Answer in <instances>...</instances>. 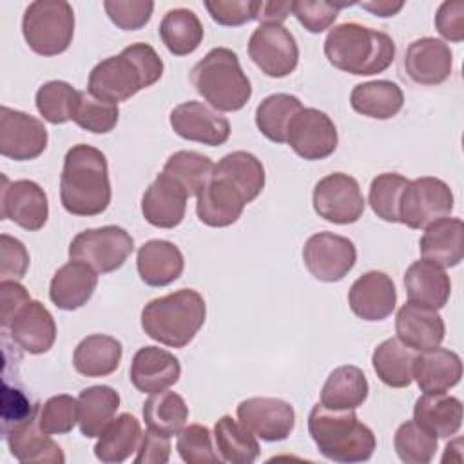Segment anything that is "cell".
Here are the masks:
<instances>
[{
	"label": "cell",
	"instance_id": "cell-55",
	"mask_svg": "<svg viewBox=\"0 0 464 464\" xmlns=\"http://www.w3.org/2000/svg\"><path fill=\"white\" fill-rule=\"evenodd\" d=\"M435 27L439 34L450 42L464 40V2L448 0L442 2L435 14Z\"/></svg>",
	"mask_w": 464,
	"mask_h": 464
},
{
	"label": "cell",
	"instance_id": "cell-48",
	"mask_svg": "<svg viewBox=\"0 0 464 464\" xmlns=\"http://www.w3.org/2000/svg\"><path fill=\"white\" fill-rule=\"evenodd\" d=\"M78 424V399L67 393L53 395L38 411V426L47 435L69 433Z\"/></svg>",
	"mask_w": 464,
	"mask_h": 464
},
{
	"label": "cell",
	"instance_id": "cell-42",
	"mask_svg": "<svg viewBox=\"0 0 464 464\" xmlns=\"http://www.w3.org/2000/svg\"><path fill=\"white\" fill-rule=\"evenodd\" d=\"M212 174L232 181L243 192L248 203L254 201L265 187V167L261 160L246 150H234L225 154L214 165Z\"/></svg>",
	"mask_w": 464,
	"mask_h": 464
},
{
	"label": "cell",
	"instance_id": "cell-37",
	"mask_svg": "<svg viewBox=\"0 0 464 464\" xmlns=\"http://www.w3.org/2000/svg\"><path fill=\"white\" fill-rule=\"evenodd\" d=\"M415 350L397 337L384 339L372 353V366L381 382L390 388H406L411 384Z\"/></svg>",
	"mask_w": 464,
	"mask_h": 464
},
{
	"label": "cell",
	"instance_id": "cell-18",
	"mask_svg": "<svg viewBox=\"0 0 464 464\" xmlns=\"http://www.w3.org/2000/svg\"><path fill=\"white\" fill-rule=\"evenodd\" d=\"M453 69L450 45L433 36L413 40L404 53V71L419 85H439L446 82Z\"/></svg>",
	"mask_w": 464,
	"mask_h": 464
},
{
	"label": "cell",
	"instance_id": "cell-30",
	"mask_svg": "<svg viewBox=\"0 0 464 464\" xmlns=\"http://www.w3.org/2000/svg\"><path fill=\"white\" fill-rule=\"evenodd\" d=\"M404 288L410 301L440 310L450 299L451 281L442 266L419 259L406 268Z\"/></svg>",
	"mask_w": 464,
	"mask_h": 464
},
{
	"label": "cell",
	"instance_id": "cell-6",
	"mask_svg": "<svg viewBox=\"0 0 464 464\" xmlns=\"http://www.w3.org/2000/svg\"><path fill=\"white\" fill-rule=\"evenodd\" d=\"M190 82L199 96L216 111H241L252 96V85L237 54L228 47L210 49L190 71Z\"/></svg>",
	"mask_w": 464,
	"mask_h": 464
},
{
	"label": "cell",
	"instance_id": "cell-44",
	"mask_svg": "<svg viewBox=\"0 0 464 464\" xmlns=\"http://www.w3.org/2000/svg\"><path fill=\"white\" fill-rule=\"evenodd\" d=\"M80 91L63 80H51L38 87L34 103L45 121L53 125L67 123L74 118Z\"/></svg>",
	"mask_w": 464,
	"mask_h": 464
},
{
	"label": "cell",
	"instance_id": "cell-41",
	"mask_svg": "<svg viewBox=\"0 0 464 464\" xmlns=\"http://www.w3.org/2000/svg\"><path fill=\"white\" fill-rule=\"evenodd\" d=\"M214 440L216 451L225 462L252 464L259 457L257 437L230 415H223L216 420Z\"/></svg>",
	"mask_w": 464,
	"mask_h": 464
},
{
	"label": "cell",
	"instance_id": "cell-24",
	"mask_svg": "<svg viewBox=\"0 0 464 464\" xmlns=\"http://www.w3.org/2000/svg\"><path fill=\"white\" fill-rule=\"evenodd\" d=\"M395 332L399 341L420 352L439 346L444 339L446 326L437 310L408 301L395 315Z\"/></svg>",
	"mask_w": 464,
	"mask_h": 464
},
{
	"label": "cell",
	"instance_id": "cell-56",
	"mask_svg": "<svg viewBox=\"0 0 464 464\" xmlns=\"http://www.w3.org/2000/svg\"><path fill=\"white\" fill-rule=\"evenodd\" d=\"M170 437L147 430L136 450V464H165L170 457Z\"/></svg>",
	"mask_w": 464,
	"mask_h": 464
},
{
	"label": "cell",
	"instance_id": "cell-5",
	"mask_svg": "<svg viewBox=\"0 0 464 464\" xmlns=\"http://www.w3.org/2000/svg\"><path fill=\"white\" fill-rule=\"evenodd\" d=\"M207 317L203 295L194 288H181L149 301L141 310L143 332L170 348L187 346Z\"/></svg>",
	"mask_w": 464,
	"mask_h": 464
},
{
	"label": "cell",
	"instance_id": "cell-11",
	"mask_svg": "<svg viewBox=\"0 0 464 464\" xmlns=\"http://www.w3.org/2000/svg\"><path fill=\"white\" fill-rule=\"evenodd\" d=\"M312 203L319 218L335 225L359 221L366 205L357 179L344 172H332L321 178L314 187Z\"/></svg>",
	"mask_w": 464,
	"mask_h": 464
},
{
	"label": "cell",
	"instance_id": "cell-39",
	"mask_svg": "<svg viewBox=\"0 0 464 464\" xmlns=\"http://www.w3.org/2000/svg\"><path fill=\"white\" fill-rule=\"evenodd\" d=\"M303 111L297 96L288 92H276L266 96L256 109V125L259 132L274 141L285 143L292 120Z\"/></svg>",
	"mask_w": 464,
	"mask_h": 464
},
{
	"label": "cell",
	"instance_id": "cell-20",
	"mask_svg": "<svg viewBox=\"0 0 464 464\" xmlns=\"http://www.w3.org/2000/svg\"><path fill=\"white\" fill-rule=\"evenodd\" d=\"M348 304L362 321L386 319L397 304V290L392 277L381 270L364 272L350 286Z\"/></svg>",
	"mask_w": 464,
	"mask_h": 464
},
{
	"label": "cell",
	"instance_id": "cell-28",
	"mask_svg": "<svg viewBox=\"0 0 464 464\" xmlns=\"http://www.w3.org/2000/svg\"><path fill=\"white\" fill-rule=\"evenodd\" d=\"M140 279L149 286H167L174 283L185 266L181 250L167 239L143 243L136 256Z\"/></svg>",
	"mask_w": 464,
	"mask_h": 464
},
{
	"label": "cell",
	"instance_id": "cell-40",
	"mask_svg": "<svg viewBox=\"0 0 464 464\" xmlns=\"http://www.w3.org/2000/svg\"><path fill=\"white\" fill-rule=\"evenodd\" d=\"M188 419V406L185 399L176 392H156L143 402V420L147 430L160 435H178Z\"/></svg>",
	"mask_w": 464,
	"mask_h": 464
},
{
	"label": "cell",
	"instance_id": "cell-53",
	"mask_svg": "<svg viewBox=\"0 0 464 464\" xmlns=\"http://www.w3.org/2000/svg\"><path fill=\"white\" fill-rule=\"evenodd\" d=\"M40 411V404L31 402L29 397L14 386H9L4 381L2 388V433L9 428L22 424L29 419H34Z\"/></svg>",
	"mask_w": 464,
	"mask_h": 464
},
{
	"label": "cell",
	"instance_id": "cell-3",
	"mask_svg": "<svg viewBox=\"0 0 464 464\" xmlns=\"http://www.w3.org/2000/svg\"><path fill=\"white\" fill-rule=\"evenodd\" d=\"M324 56L344 72L372 76L384 72L395 58V42L390 34L357 22L339 24L324 38Z\"/></svg>",
	"mask_w": 464,
	"mask_h": 464
},
{
	"label": "cell",
	"instance_id": "cell-4",
	"mask_svg": "<svg viewBox=\"0 0 464 464\" xmlns=\"http://www.w3.org/2000/svg\"><path fill=\"white\" fill-rule=\"evenodd\" d=\"M308 433L323 457L343 464L372 459L377 446L372 428L353 410H332L321 402L310 410Z\"/></svg>",
	"mask_w": 464,
	"mask_h": 464
},
{
	"label": "cell",
	"instance_id": "cell-32",
	"mask_svg": "<svg viewBox=\"0 0 464 464\" xmlns=\"http://www.w3.org/2000/svg\"><path fill=\"white\" fill-rule=\"evenodd\" d=\"M121 343L105 334H92L82 339L72 353V366L83 377L111 375L121 361Z\"/></svg>",
	"mask_w": 464,
	"mask_h": 464
},
{
	"label": "cell",
	"instance_id": "cell-17",
	"mask_svg": "<svg viewBox=\"0 0 464 464\" xmlns=\"http://www.w3.org/2000/svg\"><path fill=\"white\" fill-rule=\"evenodd\" d=\"M169 120L179 138L208 147L223 145L230 136L228 120L201 102L188 100L176 105Z\"/></svg>",
	"mask_w": 464,
	"mask_h": 464
},
{
	"label": "cell",
	"instance_id": "cell-2",
	"mask_svg": "<svg viewBox=\"0 0 464 464\" xmlns=\"http://www.w3.org/2000/svg\"><path fill=\"white\" fill-rule=\"evenodd\" d=\"M163 74V60L149 44L136 42L96 63L89 74L87 91L105 102H127L141 89L154 85Z\"/></svg>",
	"mask_w": 464,
	"mask_h": 464
},
{
	"label": "cell",
	"instance_id": "cell-59",
	"mask_svg": "<svg viewBox=\"0 0 464 464\" xmlns=\"http://www.w3.org/2000/svg\"><path fill=\"white\" fill-rule=\"evenodd\" d=\"M357 5L370 11L375 16L388 18V16H395L404 7V2H401V0H366V2H357Z\"/></svg>",
	"mask_w": 464,
	"mask_h": 464
},
{
	"label": "cell",
	"instance_id": "cell-50",
	"mask_svg": "<svg viewBox=\"0 0 464 464\" xmlns=\"http://www.w3.org/2000/svg\"><path fill=\"white\" fill-rule=\"evenodd\" d=\"M357 2H328V0H294L292 14L299 20V24L314 34H319L332 27L339 11L348 5H355Z\"/></svg>",
	"mask_w": 464,
	"mask_h": 464
},
{
	"label": "cell",
	"instance_id": "cell-47",
	"mask_svg": "<svg viewBox=\"0 0 464 464\" xmlns=\"http://www.w3.org/2000/svg\"><path fill=\"white\" fill-rule=\"evenodd\" d=\"M120 109L116 103L100 100L89 91H80L78 107L72 118L78 127L94 134H107L116 127Z\"/></svg>",
	"mask_w": 464,
	"mask_h": 464
},
{
	"label": "cell",
	"instance_id": "cell-33",
	"mask_svg": "<svg viewBox=\"0 0 464 464\" xmlns=\"http://www.w3.org/2000/svg\"><path fill=\"white\" fill-rule=\"evenodd\" d=\"M350 105L355 112L373 118L390 120L404 105L402 89L392 80H373L357 83L350 92Z\"/></svg>",
	"mask_w": 464,
	"mask_h": 464
},
{
	"label": "cell",
	"instance_id": "cell-13",
	"mask_svg": "<svg viewBox=\"0 0 464 464\" xmlns=\"http://www.w3.org/2000/svg\"><path fill=\"white\" fill-rule=\"evenodd\" d=\"M47 129L42 120L5 105L0 107V154L14 161L38 158L47 147Z\"/></svg>",
	"mask_w": 464,
	"mask_h": 464
},
{
	"label": "cell",
	"instance_id": "cell-1",
	"mask_svg": "<svg viewBox=\"0 0 464 464\" xmlns=\"http://www.w3.org/2000/svg\"><path fill=\"white\" fill-rule=\"evenodd\" d=\"M109 165L105 154L87 143L72 145L63 158L60 199L72 216H98L111 203Z\"/></svg>",
	"mask_w": 464,
	"mask_h": 464
},
{
	"label": "cell",
	"instance_id": "cell-54",
	"mask_svg": "<svg viewBox=\"0 0 464 464\" xmlns=\"http://www.w3.org/2000/svg\"><path fill=\"white\" fill-rule=\"evenodd\" d=\"M29 266V252L25 245L9 236H0V277L2 281H18L25 276Z\"/></svg>",
	"mask_w": 464,
	"mask_h": 464
},
{
	"label": "cell",
	"instance_id": "cell-43",
	"mask_svg": "<svg viewBox=\"0 0 464 464\" xmlns=\"http://www.w3.org/2000/svg\"><path fill=\"white\" fill-rule=\"evenodd\" d=\"M214 170V163L208 156L196 150H178L169 156L163 165L167 176H170L187 196H198L208 183Z\"/></svg>",
	"mask_w": 464,
	"mask_h": 464
},
{
	"label": "cell",
	"instance_id": "cell-58",
	"mask_svg": "<svg viewBox=\"0 0 464 464\" xmlns=\"http://www.w3.org/2000/svg\"><path fill=\"white\" fill-rule=\"evenodd\" d=\"M292 13V2H259L257 20L261 24H283Z\"/></svg>",
	"mask_w": 464,
	"mask_h": 464
},
{
	"label": "cell",
	"instance_id": "cell-10",
	"mask_svg": "<svg viewBox=\"0 0 464 464\" xmlns=\"http://www.w3.org/2000/svg\"><path fill=\"white\" fill-rule=\"evenodd\" d=\"M248 56L266 76L285 78L297 67L299 47L283 24H259L250 34Z\"/></svg>",
	"mask_w": 464,
	"mask_h": 464
},
{
	"label": "cell",
	"instance_id": "cell-46",
	"mask_svg": "<svg viewBox=\"0 0 464 464\" xmlns=\"http://www.w3.org/2000/svg\"><path fill=\"white\" fill-rule=\"evenodd\" d=\"M393 448L406 464H428L435 457L437 437L422 430L415 420H406L393 435Z\"/></svg>",
	"mask_w": 464,
	"mask_h": 464
},
{
	"label": "cell",
	"instance_id": "cell-27",
	"mask_svg": "<svg viewBox=\"0 0 464 464\" xmlns=\"http://www.w3.org/2000/svg\"><path fill=\"white\" fill-rule=\"evenodd\" d=\"M422 259L442 268L457 266L464 257V223L459 218H442L424 228L419 241Z\"/></svg>",
	"mask_w": 464,
	"mask_h": 464
},
{
	"label": "cell",
	"instance_id": "cell-15",
	"mask_svg": "<svg viewBox=\"0 0 464 464\" xmlns=\"http://www.w3.org/2000/svg\"><path fill=\"white\" fill-rule=\"evenodd\" d=\"M0 216L29 232L40 230L49 218L47 194L36 181H9L7 176H2Z\"/></svg>",
	"mask_w": 464,
	"mask_h": 464
},
{
	"label": "cell",
	"instance_id": "cell-12",
	"mask_svg": "<svg viewBox=\"0 0 464 464\" xmlns=\"http://www.w3.org/2000/svg\"><path fill=\"white\" fill-rule=\"evenodd\" d=\"M303 261L308 272L323 283H337L355 266L357 248L352 239L319 232L306 239L303 246Z\"/></svg>",
	"mask_w": 464,
	"mask_h": 464
},
{
	"label": "cell",
	"instance_id": "cell-25",
	"mask_svg": "<svg viewBox=\"0 0 464 464\" xmlns=\"http://www.w3.org/2000/svg\"><path fill=\"white\" fill-rule=\"evenodd\" d=\"M411 375L424 393H446L460 382L462 361L448 348H428L415 353Z\"/></svg>",
	"mask_w": 464,
	"mask_h": 464
},
{
	"label": "cell",
	"instance_id": "cell-16",
	"mask_svg": "<svg viewBox=\"0 0 464 464\" xmlns=\"http://www.w3.org/2000/svg\"><path fill=\"white\" fill-rule=\"evenodd\" d=\"M237 420L257 439L277 442L292 433L295 411L277 397H250L237 404Z\"/></svg>",
	"mask_w": 464,
	"mask_h": 464
},
{
	"label": "cell",
	"instance_id": "cell-34",
	"mask_svg": "<svg viewBox=\"0 0 464 464\" xmlns=\"http://www.w3.org/2000/svg\"><path fill=\"white\" fill-rule=\"evenodd\" d=\"M120 408V395L114 388L96 384L83 388L78 395V426L83 437H100Z\"/></svg>",
	"mask_w": 464,
	"mask_h": 464
},
{
	"label": "cell",
	"instance_id": "cell-22",
	"mask_svg": "<svg viewBox=\"0 0 464 464\" xmlns=\"http://www.w3.org/2000/svg\"><path fill=\"white\" fill-rule=\"evenodd\" d=\"M179 375V359L160 346L140 348L132 357L129 372L132 386L141 393L163 392L176 384Z\"/></svg>",
	"mask_w": 464,
	"mask_h": 464
},
{
	"label": "cell",
	"instance_id": "cell-57",
	"mask_svg": "<svg viewBox=\"0 0 464 464\" xmlns=\"http://www.w3.org/2000/svg\"><path fill=\"white\" fill-rule=\"evenodd\" d=\"M29 292L18 281H2L0 283V304H2V328H7L14 314L29 301Z\"/></svg>",
	"mask_w": 464,
	"mask_h": 464
},
{
	"label": "cell",
	"instance_id": "cell-36",
	"mask_svg": "<svg viewBox=\"0 0 464 464\" xmlns=\"http://www.w3.org/2000/svg\"><path fill=\"white\" fill-rule=\"evenodd\" d=\"M141 437L140 420L130 413H121L102 431L94 446V455L105 464H120L138 450Z\"/></svg>",
	"mask_w": 464,
	"mask_h": 464
},
{
	"label": "cell",
	"instance_id": "cell-52",
	"mask_svg": "<svg viewBox=\"0 0 464 464\" xmlns=\"http://www.w3.org/2000/svg\"><path fill=\"white\" fill-rule=\"evenodd\" d=\"M205 7L219 25L237 27L257 20L259 0H207Z\"/></svg>",
	"mask_w": 464,
	"mask_h": 464
},
{
	"label": "cell",
	"instance_id": "cell-19",
	"mask_svg": "<svg viewBox=\"0 0 464 464\" xmlns=\"http://www.w3.org/2000/svg\"><path fill=\"white\" fill-rule=\"evenodd\" d=\"M2 330L4 334H9L16 346L33 355L49 352L56 341L54 317L40 301L34 299H29L14 314L9 326Z\"/></svg>",
	"mask_w": 464,
	"mask_h": 464
},
{
	"label": "cell",
	"instance_id": "cell-14",
	"mask_svg": "<svg viewBox=\"0 0 464 464\" xmlns=\"http://www.w3.org/2000/svg\"><path fill=\"white\" fill-rule=\"evenodd\" d=\"M337 129L332 118L315 109L303 107L288 127L286 143L303 160H324L337 149Z\"/></svg>",
	"mask_w": 464,
	"mask_h": 464
},
{
	"label": "cell",
	"instance_id": "cell-35",
	"mask_svg": "<svg viewBox=\"0 0 464 464\" xmlns=\"http://www.w3.org/2000/svg\"><path fill=\"white\" fill-rule=\"evenodd\" d=\"M370 386L361 368L344 364L330 372L321 390V404L332 410H355L368 397Z\"/></svg>",
	"mask_w": 464,
	"mask_h": 464
},
{
	"label": "cell",
	"instance_id": "cell-21",
	"mask_svg": "<svg viewBox=\"0 0 464 464\" xmlns=\"http://www.w3.org/2000/svg\"><path fill=\"white\" fill-rule=\"evenodd\" d=\"M196 214L207 227L221 228L236 223L248 203L243 192L227 178L212 174L203 190L196 196Z\"/></svg>",
	"mask_w": 464,
	"mask_h": 464
},
{
	"label": "cell",
	"instance_id": "cell-8",
	"mask_svg": "<svg viewBox=\"0 0 464 464\" xmlns=\"http://www.w3.org/2000/svg\"><path fill=\"white\" fill-rule=\"evenodd\" d=\"M134 250L132 236L118 227L105 225L78 232L69 245V257L89 265L98 274L118 270Z\"/></svg>",
	"mask_w": 464,
	"mask_h": 464
},
{
	"label": "cell",
	"instance_id": "cell-7",
	"mask_svg": "<svg viewBox=\"0 0 464 464\" xmlns=\"http://www.w3.org/2000/svg\"><path fill=\"white\" fill-rule=\"evenodd\" d=\"M27 45L42 56H56L69 49L74 36V11L65 0H34L22 18Z\"/></svg>",
	"mask_w": 464,
	"mask_h": 464
},
{
	"label": "cell",
	"instance_id": "cell-49",
	"mask_svg": "<svg viewBox=\"0 0 464 464\" xmlns=\"http://www.w3.org/2000/svg\"><path fill=\"white\" fill-rule=\"evenodd\" d=\"M176 450L187 464H205V462H221L214 444L212 433L203 424H188L178 433Z\"/></svg>",
	"mask_w": 464,
	"mask_h": 464
},
{
	"label": "cell",
	"instance_id": "cell-38",
	"mask_svg": "<svg viewBox=\"0 0 464 464\" xmlns=\"http://www.w3.org/2000/svg\"><path fill=\"white\" fill-rule=\"evenodd\" d=\"M160 38L176 56L194 53L203 40V24L192 9L174 7L165 13L160 22Z\"/></svg>",
	"mask_w": 464,
	"mask_h": 464
},
{
	"label": "cell",
	"instance_id": "cell-9",
	"mask_svg": "<svg viewBox=\"0 0 464 464\" xmlns=\"http://www.w3.org/2000/svg\"><path fill=\"white\" fill-rule=\"evenodd\" d=\"M453 210L450 185L433 176L411 179L401 194L399 218L410 228H426L437 219L448 218Z\"/></svg>",
	"mask_w": 464,
	"mask_h": 464
},
{
	"label": "cell",
	"instance_id": "cell-29",
	"mask_svg": "<svg viewBox=\"0 0 464 464\" xmlns=\"http://www.w3.org/2000/svg\"><path fill=\"white\" fill-rule=\"evenodd\" d=\"M4 439L9 446L11 455L20 462H49L63 464L65 455L62 448L40 430L38 415L22 424H16L4 431Z\"/></svg>",
	"mask_w": 464,
	"mask_h": 464
},
{
	"label": "cell",
	"instance_id": "cell-51",
	"mask_svg": "<svg viewBox=\"0 0 464 464\" xmlns=\"http://www.w3.org/2000/svg\"><path fill=\"white\" fill-rule=\"evenodd\" d=\"M103 9L109 20L121 31H138L149 24L154 2L150 0H105Z\"/></svg>",
	"mask_w": 464,
	"mask_h": 464
},
{
	"label": "cell",
	"instance_id": "cell-26",
	"mask_svg": "<svg viewBox=\"0 0 464 464\" xmlns=\"http://www.w3.org/2000/svg\"><path fill=\"white\" fill-rule=\"evenodd\" d=\"M98 272L82 261L71 259L62 265L49 285V299L60 310H78L94 294Z\"/></svg>",
	"mask_w": 464,
	"mask_h": 464
},
{
	"label": "cell",
	"instance_id": "cell-23",
	"mask_svg": "<svg viewBox=\"0 0 464 464\" xmlns=\"http://www.w3.org/2000/svg\"><path fill=\"white\" fill-rule=\"evenodd\" d=\"M187 198V192L170 176L160 172L143 192L141 214L152 227L174 228L185 218Z\"/></svg>",
	"mask_w": 464,
	"mask_h": 464
},
{
	"label": "cell",
	"instance_id": "cell-45",
	"mask_svg": "<svg viewBox=\"0 0 464 464\" xmlns=\"http://www.w3.org/2000/svg\"><path fill=\"white\" fill-rule=\"evenodd\" d=\"M408 183L410 179L397 172H382L372 179L368 203L372 210L377 214V218L388 223H401L399 203L401 194Z\"/></svg>",
	"mask_w": 464,
	"mask_h": 464
},
{
	"label": "cell",
	"instance_id": "cell-31",
	"mask_svg": "<svg viewBox=\"0 0 464 464\" xmlns=\"http://www.w3.org/2000/svg\"><path fill=\"white\" fill-rule=\"evenodd\" d=\"M413 420L433 437L448 439L462 426V402L446 393H424L415 401Z\"/></svg>",
	"mask_w": 464,
	"mask_h": 464
}]
</instances>
